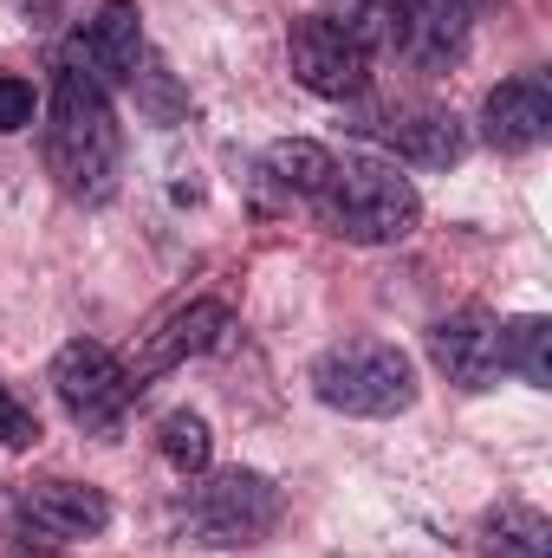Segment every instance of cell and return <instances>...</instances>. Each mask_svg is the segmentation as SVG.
I'll return each mask as SVG.
<instances>
[{
	"instance_id": "cell-17",
	"label": "cell",
	"mask_w": 552,
	"mask_h": 558,
	"mask_svg": "<svg viewBox=\"0 0 552 558\" xmlns=\"http://www.w3.org/2000/svg\"><path fill=\"white\" fill-rule=\"evenodd\" d=\"M156 448H163V461L176 474H202L208 454H215V435H208V422L195 416V410H169V416L156 422Z\"/></svg>"
},
{
	"instance_id": "cell-19",
	"label": "cell",
	"mask_w": 552,
	"mask_h": 558,
	"mask_svg": "<svg viewBox=\"0 0 552 558\" xmlns=\"http://www.w3.org/2000/svg\"><path fill=\"white\" fill-rule=\"evenodd\" d=\"M33 435H39L33 410H26V403H20V397H13V390L0 384V448H26Z\"/></svg>"
},
{
	"instance_id": "cell-10",
	"label": "cell",
	"mask_w": 552,
	"mask_h": 558,
	"mask_svg": "<svg viewBox=\"0 0 552 558\" xmlns=\"http://www.w3.org/2000/svg\"><path fill=\"white\" fill-rule=\"evenodd\" d=\"M65 59H79L105 92H111V85H137V72H143V20H137V7H131V0H105L98 20L65 46Z\"/></svg>"
},
{
	"instance_id": "cell-14",
	"label": "cell",
	"mask_w": 552,
	"mask_h": 558,
	"mask_svg": "<svg viewBox=\"0 0 552 558\" xmlns=\"http://www.w3.org/2000/svg\"><path fill=\"white\" fill-rule=\"evenodd\" d=\"M332 149L325 143H305V137H286L274 143L267 156H261V175L274 182L279 195H292V202H319L325 195V182H332Z\"/></svg>"
},
{
	"instance_id": "cell-21",
	"label": "cell",
	"mask_w": 552,
	"mask_h": 558,
	"mask_svg": "<svg viewBox=\"0 0 552 558\" xmlns=\"http://www.w3.org/2000/svg\"><path fill=\"white\" fill-rule=\"evenodd\" d=\"M7 558H52V553H46V546H33V553H7Z\"/></svg>"
},
{
	"instance_id": "cell-2",
	"label": "cell",
	"mask_w": 552,
	"mask_h": 558,
	"mask_svg": "<svg viewBox=\"0 0 552 558\" xmlns=\"http://www.w3.org/2000/svg\"><path fill=\"white\" fill-rule=\"evenodd\" d=\"M319 208H325V228L338 241H358V247L410 241L416 221H422L416 182L397 162H384V156H345V162H332V182H325Z\"/></svg>"
},
{
	"instance_id": "cell-15",
	"label": "cell",
	"mask_w": 552,
	"mask_h": 558,
	"mask_svg": "<svg viewBox=\"0 0 552 558\" xmlns=\"http://www.w3.org/2000/svg\"><path fill=\"white\" fill-rule=\"evenodd\" d=\"M481 553L488 558H552V526L533 507H501L481 526Z\"/></svg>"
},
{
	"instance_id": "cell-13",
	"label": "cell",
	"mask_w": 552,
	"mask_h": 558,
	"mask_svg": "<svg viewBox=\"0 0 552 558\" xmlns=\"http://www.w3.org/2000/svg\"><path fill=\"white\" fill-rule=\"evenodd\" d=\"M221 331H228V305L221 299H189L182 312H169L156 331H149V344H143L137 371H131V384H149V377H163V371H176L182 357H202V351H215L221 344Z\"/></svg>"
},
{
	"instance_id": "cell-18",
	"label": "cell",
	"mask_w": 552,
	"mask_h": 558,
	"mask_svg": "<svg viewBox=\"0 0 552 558\" xmlns=\"http://www.w3.org/2000/svg\"><path fill=\"white\" fill-rule=\"evenodd\" d=\"M33 111H39L33 85H26V78H13V72H0V137L26 131V124H33Z\"/></svg>"
},
{
	"instance_id": "cell-20",
	"label": "cell",
	"mask_w": 552,
	"mask_h": 558,
	"mask_svg": "<svg viewBox=\"0 0 552 558\" xmlns=\"http://www.w3.org/2000/svg\"><path fill=\"white\" fill-rule=\"evenodd\" d=\"M442 7H455V13L468 20V13H475V7H488V0H442Z\"/></svg>"
},
{
	"instance_id": "cell-5",
	"label": "cell",
	"mask_w": 552,
	"mask_h": 558,
	"mask_svg": "<svg viewBox=\"0 0 552 558\" xmlns=\"http://www.w3.org/2000/svg\"><path fill=\"white\" fill-rule=\"evenodd\" d=\"M52 397L65 403V416L79 428H118L124 410L137 403V384H131V364H118V351L72 338L52 357Z\"/></svg>"
},
{
	"instance_id": "cell-12",
	"label": "cell",
	"mask_w": 552,
	"mask_h": 558,
	"mask_svg": "<svg viewBox=\"0 0 552 558\" xmlns=\"http://www.w3.org/2000/svg\"><path fill=\"white\" fill-rule=\"evenodd\" d=\"M371 137L384 143L397 162H416V169H448L468 149L461 118L455 111H435V105H397V111H384L371 124Z\"/></svg>"
},
{
	"instance_id": "cell-16",
	"label": "cell",
	"mask_w": 552,
	"mask_h": 558,
	"mask_svg": "<svg viewBox=\"0 0 552 558\" xmlns=\"http://www.w3.org/2000/svg\"><path fill=\"white\" fill-rule=\"evenodd\" d=\"M552 325L547 318H514V325H501V371H520L533 390H552Z\"/></svg>"
},
{
	"instance_id": "cell-6",
	"label": "cell",
	"mask_w": 552,
	"mask_h": 558,
	"mask_svg": "<svg viewBox=\"0 0 552 558\" xmlns=\"http://www.w3.org/2000/svg\"><path fill=\"white\" fill-rule=\"evenodd\" d=\"M364 46H384V52H404L416 65H442L461 52V13L442 7V0H364L351 20H345Z\"/></svg>"
},
{
	"instance_id": "cell-1",
	"label": "cell",
	"mask_w": 552,
	"mask_h": 558,
	"mask_svg": "<svg viewBox=\"0 0 552 558\" xmlns=\"http://www.w3.org/2000/svg\"><path fill=\"white\" fill-rule=\"evenodd\" d=\"M46 169L72 202H105L124 175V131L111 111V92L65 59L52 78V111H46Z\"/></svg>"
},
{
	"instance_id": "cell-9",
	"label": "cell",
	"mask_w": 552,
	"mask_h": 558,
	"mask_svg": "<svg viewBox=\"0 0 552 558\" xmlns=\"http://www.w3.org/2000/svg\"><path fill=\"white\" fill-rule=\"evenodd\" d=\"M429 357L448 384L461 390H488L501 377V318L481 312V305H461L448 318L429 325Z\"/></svg>"
},
{
	"instance_id": "cell-3",
	"label": "cell",
	"mask_w": 552,
	"mask_h": 558,
	"mask_svg": "<svg viewBox=\"0 0 552 558\" xmlns=\"http://www.w3.org/2000/svg\"><path fill=\"white\" fill-rule=\"evenodd\" d=\"M312 397L338 416H404L416 403V364L410 351H397L384 338H345V344L319 351Z\"/></svg>"
},
{
	"instance_id": "cell-7",
	"label": "cell",
	"mask_w": 552,
	"mask_h": 558,
	"mask_svg": "<svg viewBox=\"0 0 552 558\" xmlns=\"http://www.w3.org/2000/svg\"><path fill=\"white\" fill-rule=\"evenodd\" d=\"M286 65H292V78H299L305 92H319V98H358V92L371 85V46H364L345 20H332V13L292 20V33H286Z\"/></svg>"
},
{
	"instance_id": "cell-8",
	"label": "cell",
	"mask_w": 552,
	"mask_h": 558,
	"mask_svg": "<svg viewBox=\"0 0 552 558\" xmlns=\"http://www.w3.org/2000/svg\"><path fill=\"white\" fill-rule=\"evenodd\" d=\"M20 526L33 546H79V539H98L111 526V500L105 487H85V481H33L20 494Z\"/></svg>"
},
{
	"instance_id": "cell-4",
	"label": "cell",
	"mask_w": 552,
	"mask_h": 558,
	"mask_svg": "<svg viewBox=\"0 0 552 558\" xmlns=\"http://www.w3.org/2000/svg\"><path fill=\"white\" fill-rule=\"evenodd\" d=\"M279 513H286L279 487L267 474H254V468L202 474V481L182 494V507H176L182 533H189L195 546H215V553H228V546H261L279 526Z\"/></svg>"
},
{
	"instance_id": "cell-11",
	"label": "cell",
	"mask_w": 552,
	"mask_h": 558,
	"mask_svg": "<svg viewBox=\"0 0 552 558\" xmlns=\"http://www.w3.org/2000/svg\"><path fill=\"white\" fill-rule=\"evenodd\" d=\"M481 137L507 156L520 149H540L552 137V85L540 72H520V78H501L481 105Z\"/></svg>"
}]
</instances>
